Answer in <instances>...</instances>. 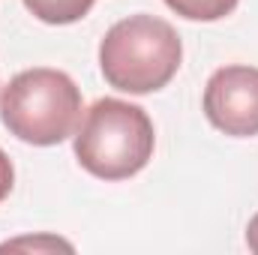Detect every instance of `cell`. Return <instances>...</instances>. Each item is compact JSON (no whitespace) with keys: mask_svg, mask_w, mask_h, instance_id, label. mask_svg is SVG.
Returning <instances> with one entry per match:
<instances>
[{"mask_svg":"<svg viewBox=\"0 0 258 255\" xmlns=\"http://www.w3.org/2000/svg\"><path fill=\"white\" fill-rule=\"evenodd\" d=\"M183 45L177 30L156 15H129L99 42L102 78L132 96L162 90L180 69Z\"/></svg>","mask_w":258,"mask_h":255,"instance_id":"1","label":"cell"},{"mask_svg":"<svg viewBox=\"0 0 258 255\" xmlns=\"http://www.w3.org/2000/svg\"><path fill=\"white\" fill-rule=\"evenodd\" d=\"M78 165L99 180H126L138 174L156 147L153 120L141 105L123 99H96L72 135Z\"/></svg>","mask_w":258,"mask_h":255,"instance_id":"2","label":"cell"},{"mask_svg":"<svg viewBox=\"0 0 258 255\" xmlns=\"http://www.w3.org/2000/svg\"><path fill=\"white\" fill-rule=\"evenodd\" d=\"M81 111V90L60 69H24L0 87L3 126L33 147H54L75 135Z\"/></svg>","mask_w":258,"mask_h":255,"instance_id":"3","label":"cell"},{"mask_svg":"<svg viewBox=\"0 0 258 255\" xmlns=\"http://www.w3.org/2000/svg\"><path fill=\"white\" fill-rule=\"evenodd\" d=\"M204 117L210 126L231 138L258 135V69L255 66H222L204 84Z\"/></svg>","mask_w":258,"mask_h":255,"instance_id":"4","label":"cell"},{"mask_svg":"<svg viewBox=\"0 0 258 255\" xmlns=\"http://www.w3.org/2000/svg\"><path fill=\"white\" fill-rule=\"evenodd\" d=\"M96 0H24L27 12L45 24H75L81 21Z\"/></svg>","mask_w":258,"mask_h":255,"instance_id":"5","label":"cell"},{"mask_svg":"<svg viewBox=\"0 0 258 255\" xmlns=\"http://www.w3.org/2000/svg\"><path fill=\"white\" fill-rule=\"evenodd\" d=\"M240 0H165L171 12L189 21H219L237 9Z\"/></svg>","mask_w":258,"mask_h":255,"instance_id":"6","label":"cell"},{"mask_svg":"<svg viewBox=\"0 0 258 255\" xmlns=\"http://www.w3.org/2000/svg\"><path fill=\"white\" fill-rule=\"evenodd\" d=\"M21 246H30V249H66V252H72V243H66V240H57V237H36V240L24 237V240H12V243H3V249H21Z\"/></svg>","mask_w":258,"mask_h":255,"instance_id":"7","label":"cell"},{"mask_svg":"<svg viewBox=\"0 0 258 255\" xmlns=\"http://www.w3.org/2000/svg\"><path fill=\"white\" fill-rule=\"evenodd\" d=\"M12 183H15V168H12L9 156L0 150V201H6V198H9Z\"/></svg>","mask_w":258,"mask_h":255,"instance_id":"8","label":"cell"},{"mask_svg":"<svg viewBox=\"0 0 258 255\" xmlns=\"http://www.w3.org/2000/svg\"><path fill=\"white\" fill-rule=\"evenodd\" d=\"M246 246H249V252L258 255V213L249 219V225H246Z\"/></svg>","mask_w":258,"mask_h":255,"instance_id":"9","label":"cell"}]
</instances>
